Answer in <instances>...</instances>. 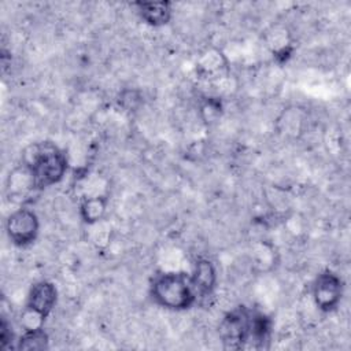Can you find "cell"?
Segmentation results:
<instances>
[{"instance_id":"obj_1","label":"cell","mask_w":351,"mask_h":351,"mask_svg":"<svg viewBox=\"0 0 351 351\" xmlns=\"http://www.w3.org/2000/svg\"><path fill=\"white\" fill-rule=\"evenodd\" d=\"M22 163L32 171L37 191L59 184L69 167L66 154L51 141L34 143L27 147Z\"/></svg>"},{"instance_id":"obj_2","label":"cell","mask_w":351,"mask_h":351,"mask_svg":"<svg viewBox=\"0 0 351 351\" xmlns=\"http://www.w3.org/2000/svg\"><path fill=\"white\" fill-rule=\"evenodd\" d=\"M149 292L156 304L171 311L188 310L197 300L189 273L185 271H163L156 274L151 282Z\"/></svg>"},{"instance_id":"obj_3","label":"cell","mask_w":351,"mask_h":351,"mask_svg":"<svg viewBox=\"0 0 351 351\" xmlns=\"http://www.w3.org/2000/svg\"><path fill=\"white\" fill-rule=\"evenodd\" d=\"M250 318L251 310L244 306H239L223 315L218 326V333L225 348L245 350L250 330Z\"/></svg>"},{"instance_id":"obj_4","label":"cell","mask_w":351,"mask_h":351,"mask_svg":"<svg viewBox=\"0 0 351 351\" xmlns=\"http://www.w3.org/2000/svg\"><path fill=\"white\" fill-rule=\"evenodd\" d=\"M38 232L40 219L32 208H16L5 219V233L16 247L23 248L33 244L38 237Z\"/></svg>"},{"instance_id":"obj_5","label":"cell","mask_w":351,"mask_h":351,"mask_svg":"<svg viewBox=\"0 0 351 351\" xmlns=\"http://www.w3.org/2000/svg\"><path fill=\"white\" fill-rule=\"evenodd\" d=\"M343 280L332 270L321 271L311 288V296L317 308L322 313H330L337 308L343 298Z\"/></svg>"},{"instance_id":"obj_6","label":"cell","mask_w":351,"mask_h":351,"mask_svg":"<svg viewBox=\"0 0 351 351\" xmlns=\"http://www.w3.org/2000/svg\"><path fill=\"white\" fill-rule=\"evenodd\" d=\"M58 302V289L53 282L48 280L37 281L29 289L25 308L41 315L43 318H48L52 313Z\"/></svg>"},{"instance_id":"obj_7","label":"cell","mask_w":351,"mask_h":351,"mask_svg":"<svg viewBox=\"0 0 351 351\" xmlns=\"http://www.w3.org/2000/svg\"><path fill=\"white\" fill-rule=\"evenodd\" d=\"M189 280L197 299L211 296L218 282L215 265L207 258L196 259V262L193 263V270L189 274Z\"/></svg>"},{"instance_id":"obj_8","label":"cell","mask_w":351,"mask_h":351,"mask_svg":"<svg viewBox=\"0 0 351 351\" xmlns=\"http://www.w3.org/2000/svg\"><path fill=\"white\" fill-rule=\"evenodd\" d=\"M138 16L152 27L167 25L173 18V4L167 0L160 1H136L133 3Z\"/></svg>"},{"instance_id":"obj_9","label":"cell","mask_w":351,"mask_h":351,"mask_svg":"<svg viewBox=\"0 0 351 351\" xmlns=\"http://www.w3.org/2000/svg\"><path fill=\"white\" fill-rule=\"evenodd\" d=\"M270 332H271V321L270 318L261 313L251 310V318H250V330H248V339L245 350H261L267 348V343L270 341Z\"/></svg>"},{"instance_id":"obj_10","label":"cell","mask_w":351,"mask_h":351,"mask_svg":"<svg viewBox=\"0 0 351 351\" xmlns=\"http://www.w3.org/2000/svg\"><path fill=\"white\" fill-rule=\"evenodd\" d=\"M107 207H108L107 195L88 196L80 204V217L85 225L93 226L106 217Z\"/></svg>"},{"instance_id":"obj_11","label":"cell","mask_w":351,"mask_h":351,"mask_svg":"<svg viewBox=\"0 0 351 351\" xmlns=\"http://www.w3.org/2000/svg\"><path fill=\"white\" fill-rule=\"evenodd\" d=\"M7 191L10 196H26L32 191H37L32 171L26 165H21L10 173L7 180Z\"/></svg>"},{"instance_id":"obj_12","label":"cell","mask_w":351,"mask_h":351,"mask_svg":"<svg viewBox=\"0 0 351 351\" xmlns=\"http://www.w3.org/2000/svg\"><path fill=\"white\" fill-rule=\"evenodd\" d=\"M49 344L48 333L44 330V328L40 329H32V330H23V333L18 337L15 343L16 350L23 351H38V350H47Z\"/></svg>"},{"instance_id":"obj_13","label":"cell","mask_w":351,"mask_h":351,"mask_svg":"<svg viewBox=\"0 0 351 351\" xmlns=\"http://www.w3.org/2000/svg\"><path fill=\"white\" fill-rule=\"evenodd\" d=\"M119 106H122L128 111H134L143 103V96L136 89H125L121 92L118 97Z\"/></svg>"},{"instance_id":"obj_14","label":"cell","mask_w":351,"mask_h":351,"mask_svg":"<svg viewBox=\"0 0 351 351\" xmlns=\"http://www.w3.org/2000/svg\"><path fill=\"white\" fill-rule=\"evenodd\" d=\"M14 341L16 343L15 336H14V332H12V326H11V324L7 321V318L3 317L1 324H0V343H1V348H3V350H7V348H10V347H15V346H14Z\"/></svg>"}]
</instances>
